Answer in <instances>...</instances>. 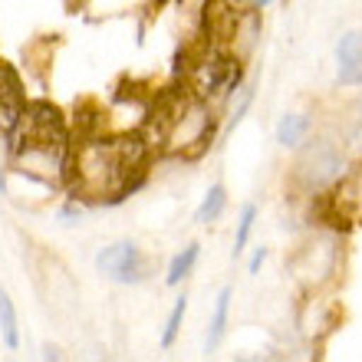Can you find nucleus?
Returning <instances> with one entry per match:
<instances>
[{"label": "nucleus", "mask_w": 362, "mask_h": 362, "mask_svg": "<svg viewBox=\"0 0 362 362\" xmlns=\"http://www.w3.org/2000/svg\"><path fill=\"white\" fill-rule=\"evenodd\" d=\"M20 135H17V155L27 165V172L37 168H63L66 165V129L53 105L33 103L27 115H20Z\"/></svg>", "instance_id": "1"}, {"label": "nucleus", "mask_w": 362, "mask_h": 362, "mask_svg": "<svg viewBox=\"0 0 362 362\" xmlns=\"http://www.w3.org/2000/svg\"><path fill=\"white\" fill-rule=\"evenodd\" d=\"M99 270L109 274L112 280L119 284H142L145 276H148V264H145L142 250L135 247L132 240H122V244H112V247H105L99 257H95Z\"/></svg>", "instance_id": "2"}, {"label": "nucleus", "mask_w": 362, "mask_h": 362, "mask_svg": "<svg viewBox=\"0 0 362 362\" xmlns=\"http://www.w3.org/2000/svg\"><path fill=\"white\" fill-rule=\"evenodd\" d=\"M303 178L310 188H323V185H333L343 175V152L336 148L333 142H316L310 152L303 155Z\"/></svg>", "instance_id": "3"}, {"label": "nucleus", "mask_w": 362, "mask_h": 362, "mask_svg": "<svg viewBox=\"0 0 362 362\" xmlns=\"http://www.w3.org/2000/svg\"><path fill=\"white\" fill-rule=\"evenodd\" d=\"M336 79L343 86H362V33L353 30L336 47Z\"/></svg>", "instance_id": "4"}, {"label": "nucleus", "mask_w": 362, "mask_h": 362, "mask_svg": "<svg viewBox=\"0 0 362 362\" xmlns=\"http://www.w3.org/2000/svg\"><path fill=\"white\" fill-rule=\"evenodd\" d=\"M310 132V119L300 112H286L276 125V142L286 145V148H293V145L303 142V135Z\"/></svg>", "instance_id": "5"}, {"label": "nucleus", "mask_w": 362, "mask_h": 362, "mask_svg": "<svg viewBox=\"0 0 362 362\" xmlns=\"http://www.w3.org/2000/svg\"><path fill=\"white\" fill-rule=\"evenodd\" d=\"M198 254H201V247L198 244H191V247H185L178 254V257L172 260V264H168V274H165V284L168 286H178L181 280H185V276L191 274V270H194V264H198Z\"/></svg>", "instance_id": "6"}, {"label": "nucleus", "mask_w": 362, "mask_h": 362, "mask_svg": "<svg viewBox=\"0 0 362 362\" xmlns=\"http://www.w3.org/2000/svg\"><path fill=\"white\" fill-rule=\"evenodd\" d=\"M0 333H4V343L10 349H17L20 346V333H17V310L10 303L7 290H0Z\"/></svg>", "instance_id": "7"}, {"label": "nucleus", "mask_w": 362, "mask_h": 362, "mask_svg": "<svg viewBox=\"0 0 362 362\" xmlns=\"http://www.w3.org/2000/svg\"><path fill=\"white\" fill-rule=\"evenodd\" d=\"M224 204H228V191H224V185H211V191L204 194V201H201V208H198V224L218 221L221 211H224Z\"/></svg>", "instance_id": "8"}, {"label": "nucleus", "mask_w": 362, "mask_h": 362, "mask_svg": "<svg viewBox=\"0 0 362 362\" xmlns=\"http://www.w3.org/2000/svg\"><path fill=\"white\" fill-rule=\"evenodd\" d=\"M228 306H230V286H224L214 303V316H211V333H208V349H218L221 336H224V326H228Z\"/></svg>", "instance_id": "9"}, {"label": "nucleus", "mask_w": 362, "mask_h": 362, "mask_svg": "<svg viewBox=\"0 0 362 362\" xmlns=\"http://www.w3.org/2000/svg\"><path fill=\"white\" fill-rule=\"evenodd\" d=\"M185 310H188V296L181 293L178 300H175V310H172V316H168V323H165V333H162V346H165V349H172V346H175V336H178V329H181Z\"/></svg>", "instance_id": "10"}, {"label": "nucleus", "mask_w": 362, "mask_h": 362, "mask_svg": "<svg viewBox=\"0 0 362 362\" xmlns=\"http://www.w3.org/2000/svg\"><path fill=\"white\" fill-rule=\"evenodd\" d=\"M254 221H257V208H254V204H244V211H240V221H238V238H234V257H238L240 250L247 247L250 230H254Z\"/></svg>", "instance_id": "11"}, {"label": "nucleus", "mask_w": 362, "mask_h": 362, "mask_svg": "<svg viewBox=\"0 0 362 362\" xmlns=\"http://www.w3.org/2000/svg\"><path fill=\"white\" fill-rule=\"evenodd\" d=\"M264 260H267V247H257L254 250V257H250V274H260Z\"/></svg>", "instance_id": "12"}]
</instances>
